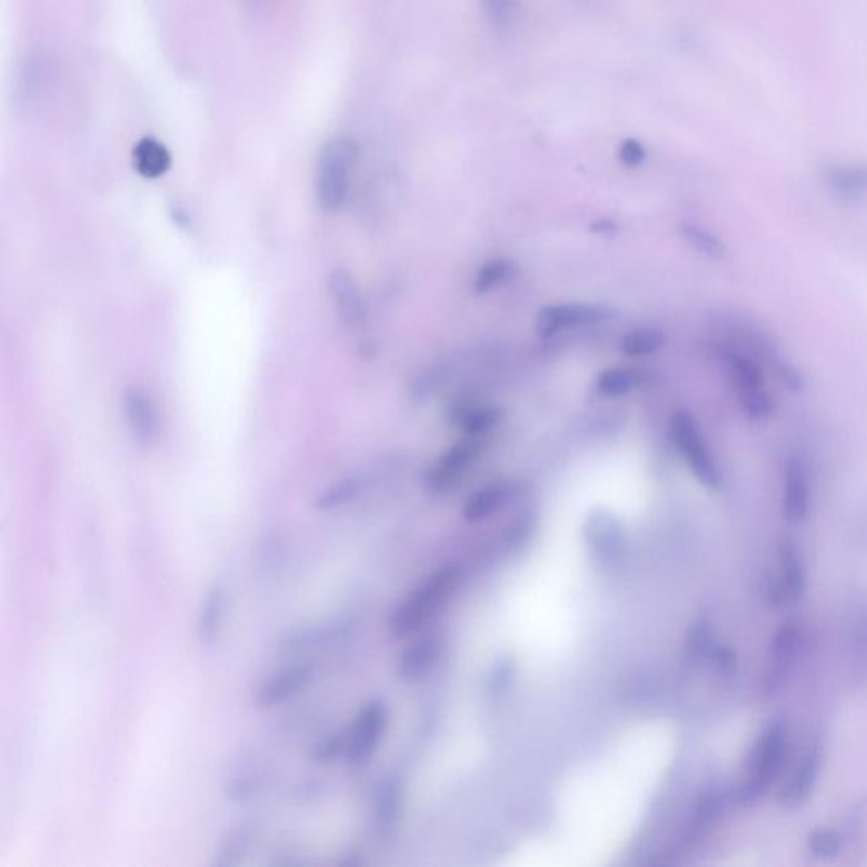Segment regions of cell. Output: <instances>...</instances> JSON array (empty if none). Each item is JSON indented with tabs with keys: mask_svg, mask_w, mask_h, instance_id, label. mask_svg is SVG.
Wrapping results in <instances>:
<instances>
[{
	"mask_svg": "<svg viewBox=\"0 0 867 867\" xmlns=\"http://www.w3.org/2000/svg\"><path fill=\"white\" fill-rule=\"evenodd\" d=\"M358 158V142L348 136L331 139L320 151L316 171V196L323 212L341 209L348 197Z\"/></svg>",
	"mask_w": 867,
	"mask_h": 867,
	"instance_id": "6da1fadb",
	"label": "cell"
},
{
	"mask_svg": "<svg viewBox=\"0 0 867 867\" xmlns=\"http://www.w3.org/2000/svg\"><path fill=\"white\" fill-rule=\"evenodd\" d=\"M807 585V569L800 549L791 540H785L779 548V571L776 578L775 597L779 601H797Z\"/></svg>",
	"mask_w": 867,
	"mask_h": 867,
	"instance_id": "9a60e30c",
	"label": "cell"
},
{
	"mask_svg": "<svg viewBox=\"0 0 867 867\" xmlns=\"http://www.w3.org/2000/svg\"><path fill=\"white\" fill-rule=\"evenodd\" d=\"M808 849L820 859L837 856L843 849V836L833 828H820V830H815L808 839Z\"/></svg>",
	"mask_w": 867,
	"mask_h": 867,
	"instance_id": "f546056e",
	"label": "cell"
},
{
	"mask_svg": "<svg viewBox=\"0 0 867 867\" xmlns=\"http://www.w3.org/2000/svg\"><path fill=\"white\" fill-rule=\"evenodd\" d=\"M136 171L144 178H160L171 167V155L153 138H142L132 151Z\"/></svg>",
	"mask_w": 867,
	"mask_h": 867,
	"instance_id": "44dd1931",
	"label": "cell"
},
{
	"mask_svg": "<svg viewBox=\"0 0 867 867\" xmlns=\"http://www.w3.org/2000/svg\"><path fill=\"white\" fill-rule=\"evenodd\" d=\"M458 585V571L456 569H442L430 576L429 580L407 598L391 616L390 630L395 636H407L413 630L420 629L426 620L438 614L439 608L451 598Z\"/></svg>",
	"mask_w": 867,
	"mask_h": 867,
	"instance_id": "3957f363",
	"label": "cell"
},
{
	"mask_svg": "<svg viewBox=\"0 0 867 867\" xmlns=\"http://www.w3.org/2000/svg\"><path fill=\"white\" fill-rule=\"evenodd\" d=\"M434 659L432 647L427 644H417V646L410 647L409 652L402 658L400 668H402L403 676H417L420 671L426 669L427 665H430Z\"/></svg>",
	"mask_w": 867,
	"mask_h": 867,
	"instance_id": "1f68e13d",
	"label": "cell"
},
{
	"mask_svg": "<svg viewBox=\"0 0 867 867\" xmlns=\"http://www.w3.org/2000/svg\"><path fill=\"white\" fill-rule=\"evenodd\" d=\"M681 236L695 251L701 252V255L711 258V260H726L727 255H729L724 241L718 236H715L714 232L700 228V226L682 225Z\"/></svg>",
	"mask_w": 867,
	"mask_h": 867,
	"instance_id": "484cf974",
	"label": "cell"
},
{
	"mask_svg": "<svg viewBox=\"0 0 867 867\" xmlns=\"http://www.w3.org/2000/svg\"><path fill=\"white\" fill-rule=\"evenodd\" d=\"M646 371L636 368H610L598 378V390L607 397H620L646 383Z\"/></svg>",
	"mask_w": 867,
	"mask_h": 867,
	"instance_id": "d4e9b609",
	"label": "cell"
},
{
	"mask_svg": "<svg viewBox=\"0 0 867 867\" xmlns=\"http://www.w3.org/2000/svg\"><path fill=\"white\" fill-rule=\"evenodd\" d=\"M387 726L388 708L383 701L365 705L346 736V761L351 766L368 765L383 740Z\"/></svg>",
	"mask_w": 867,
	"mask_h": 867,
	"instance_id": "8992f818",
	"label": "cell"
},
{
	"mask_svg": "<svg viewBox=\"0 0 867 867\" xmlns=\"http://www.w3.org/2000/svg\"><path fill=\"white\" fill-rule=\"evenodd\" d=\"M480 451V441L474 436L451 446L429 469L427 484L436 491L449 490L462 477L466 469L474 465Z\"/></svg>",
	"mask_w": 867,
	"mask_h": 867,
	"instance_id": "30bf717a",
	"label": "cell"
},
{
	"mask_svg": "<svg viewBox=\"0 0 867 867\" xmlns=\"http://www.w3.org/2000/svg\"><path fill=\"white\" fill-rule=\"evenodd\" d=\"M849 676L856 686L867 682V604L857 614L850 636Z\"/></svg>",
	"mask_w": 867,
	"mask_h": 867,
	"instance_id": "7402d4cb",
	"label": "cell"
},
{
	"mask_svg": "<svg viewBox=\"0 0 867 867\" xmlns=\"http://www.w3.org/2000/svg\"><path fill=\"white\" fill-rule=\"evenodd\" d=\"M666 338L659 329H637L624 338L622 351L627 356H649L665 346Z\"/></svg>",
	"mask_w": 867,
	"mask_h": 867,
	"instance_id": "4316f807",
	"label": "cell"
},
{
	"mask_svg": "<svg viewBox=\"0 0 867 867\" xmlns=\"http://www.w3.org/2000/svg\"><path fill=\"white\" fill-rule=\"evenodd\" d=\"M824 766V744L814 740L805 750L801 761L793 773L791 779L783 791L781 800L785 807L798 808L811 797Z\"/></svg>",
	"mask_w": 867,
	"mask_h": 867,
	"instance_id": "7c38bea8",
	"label": "cell"
},
{
	"mask_svg": "<svg viewBox=\"0 0 867 867\" xmlns=\"http://www.w3.org/2000/svg\"><path fill=\"white\" fill-rule=\"evenodd\" d=\"M229 591L225 584L210 585L200 605L196 634L200 646L212 647L225 632L228 617Z\"/></svg>",
	"mask_w": 867,
	"mask_h": 867,
	"instance_id": "5bb4252c",
	"label": "cell"
},
{
	"mask_svg": "<svg viewBox=\"0 0 867 867\" xmlns=\"http://www.w3.org/2000/svg\"><path fill=\"white\" fill-rule=\"evenodd\" d=\"M730 370L736 378L740 406L749 419L765 422L773 416L775 403L766 390L765 375L756 359L740 351L727 352Z\"/></svg>",
	"mask_w": 867,
	"mask_h": 867,
	"instance_id": "5b68a950",
	"label": "cell"
},
{
	"mask_svg": "<svg viewBox=\"0 0 867 867\" xmlns=\"http://www.w3.org/2000/svg\"><path fill=\"white\" fill-rule=\"evenodd\" d=\"M580 4L587 6V8H591V6L598 4L600 0H578Z\"/></svg>",
	"mask_w": 867,
	"mask_h": 867,
	"instance_id": "e575fe53",
	"label": "cell"
},
{
	"mask_svg": "<svg viewBox=\"0 0 867 867\" xmlns=\"http://www.w3.org/2000/svg\"><path fill=\"white\" fill-rule=\"evenodd\" d=\"M267 788V773L255 765L241 766L229 775L225 783V795L232 804H246L260 797Z\"/></svg>",
	"mask_w": 867,
	"mask_h": 867,
	"instance_id": "ffe728a7",
	"label": "cell"
},
{
	"mask_svg": "<svg viewBox=\"0 0 867 867\" xmlns=\"http://www.w3.org/2000/svg\"><path fill=\"white\" fill-rule=\"evenodd\" d=\"M614 316H616L614 309H610L608 306H600V303L548 306L540 310L539 316H537L536 329L540 338H551L561 329L607 322Z\"/></svg>",
	"mask_w": 867,
	"mask_h": 867,
	"instance_id": "ba28073f",
	"label": "cell"
},
{
	"mask_svg": "<svg viewBox=\"0 0 867 867\" xmlns=\"http://www.w3.org/2000/svg\"><path fill=\"white\" fill-rule=\"evenodd\" d=\"M644 158H646V150L637 139H627L622 142L619 150V160L622 161V165L629 168L639 167Z\"/></svg>",
	"mask_w": 867,
	"mask_h": 867,
	"instance_id": "d6a6232c",
	"label": "cell"
},
{
	"mask_svg": "<svg viewBox=\"0 0 867 867\" xmlns=\"http://www.w3.org/2000/svg\"><path fill=\"white\" fill-rule=\"evenodd\" d=\"M252 843H255V830L249 825L241 824L229 828L213 850V866H239L251 850Z\"/></svg>",
	"mask_w": 867,
	"mask_h": 867,
	"instance_id": "ac0fdd59",
	"label": "cell"
},
{
	"mask_svg": "<svg viewBox=\"0 0 867 867\" xmlns=\"http://www.w3.org/2000/svg\"><path fill=\"white\" fill-rule=\"evenodd\" d=\"M313 678H316V668L312 662H292L261 681L255 691L252 704L260 710H273L303 694Z\"/></svg>",
	"mask_w": 867,
	"mask_h": 867,
	"instance_id": "52a82bcc",
	"label": "cell"
},
{
	"mask_svg": "<svg viewBox=\"0 0 867 867\" xmlns=\"http://www.w3.org/2000/svg\"><path fill=\"white\" fill-rule=\"evenodd\" d=\"M588 539L594 549H597L605 558L617 555L624 546L622 527L616 517L608 512H594L587 522Z\"/></svg>",
	"mask_w": 867,
	"mask_h": 867,
	"instance_id": "d6986e66",
	"label": "cell"
},
{
	"mask_svg": "<svg viewBox=\"0 0 867 867\" xmlns=\"http://www.w3.org/2000/svg\"><path fill=\"white\" fill-rule=\"evenodd\" d=\"M671 432L679 455L682 456L695 478L708 490H718L724 484L720 468L705 442L697 420L685 410H678L672 416Z\"/></svg>",
	"mask_w": 867,
	"mask_h": 867,
	"instance_id": "277c9868",
	"label": "cell"
},
{
	"mask_svg": "<svg viewBox=\"0 0 867 867\" xmlns=\"http://www.w3.org/2000/svg\"><path fill=\"white\" fill-rule=\"evenodd\" d=\"M516 265L512 261L505 260V258H495V260L487 261L478 271L477 280H475V292L487 293L491 288L497 285L504 283L507 278L512 277Z\"/></svg>",
	"mask_w": 867,
	"mask_h": 867,
	"instance_id": "f1b7e54d",
	"label": "cell"
},
{
	"mask_svg": "<svg viewBox=\"0 0 867 867\" xmlns=\"http://www.w3.org/2000/svg\"><path fill=\"white\" fill-rule=\"evenodd\" d=\"M358 494V484L355 480H342L332 485L320 495L317 507L322 510H332L351 501Z\"/></svg>",
	"mask_w": 867,
	"mask_h": 867,
	"instance_id": "4dcf8cb0",
	"label": "cell"
},
{
	"mask_svg": "<svg viewBox=\"0 0 867 867\" xmlns=\"http://www.w3.org/2000/svg\"><path fill=\"white\" fill-rule=\"evenodd\" d=\"M789 749V730L783 720H775L763 730L750 756L749 775L743 786V797L756 801L765 797L781 771Z\"/></svg>",
	"mask_w": 867,
	"mask_h": 867,
	"instance_id": "7a4b0ae2",
	"label": "cell"
},
{
	"mask_svg": "<svg viewBox=\"0 0 867 867\" xmlns=\"http://www.w3.org/2000/svg\"><path fill=\"white\" fill-rule=\"evenodd\" d=\"M452 419L468 436L477 438L500 423L501 412L491 406H458L452 410Z\"/></svg>",
	"mask_w": 867,
	"mask_h": 867,
	"instance_id": "603a6c76",
	"label": "cell"
},
{
	"mask_svg": "<svg viewBox=\"0 0 867 867\" xmlns=\"http://www.w3.org/2000/svg\"><path fill=\"white\" fill-rule=\"evenodd\" d=\"M591 229H594V231H597V232L616 231V225H614V222L607 221V219H605V221L595 222V225L591 226Z\"/></svg>",
	"mask_w": 867,
	"mask_h": 867,
	"instance_id": "836d02e7",
	"label": "cell"
},
{
	"mask_svg": "<svg viewBox=\"0 0 867 867\" xmlns=\"http://www.w3.org/2000/svg\"><path fill=\"white\" fill-rule=\"evenodd\" d=\"M798 642H800L798 622L789 620L783 624L771 644L768 671H766V690L776 691L781 688L797 658Z\"/></svg>",
	"mask_w": 867,
	"mask_h": 867,
	"instance_id": "4fadbf2b",
	"label": "cell"
},
{
	"mask_svg": "<svg viewBox=\"0 0 867 867\" xmlns=\"http://www.w3.org/2000/svg\"><path fill=\"white\" fill-rule=\"evenodd\" d=\"M329 293L341 319L356 328L367 319V307L355 277L345 268H336L329 277Z\"/></svg>",
	"mask_w": 867,
	"mask_h": 867,
	"instance_id": "2e32d148",
	"label": "cell"
},
{
	"mask_svg": "<svg viewBox=\"0 0 867 867\" xmlns=\"http://www.w3.org/2000/svg\"><path fill=\"white\" fill-rule=\"evenodd\" d=\"M824 183L837 199L856 202L867 197L866 165L836 163L824 170Z\"/></svg>",
	"mask_w": 867,
	"mask_h": 867,
	"instance_id": "e0dca14e",
	"label": "cell"
},
{
	"mask_svg": "<svg viewBox=\"0 0 867 867\" xmlns=\"http://www.w3.org/2000/svg\"><path fill=\"white\" fill-rule=\"evenodd\" d=\"M124 412L129 427L136 438L151 442L160 436L161 416L157 400L142 387H131L124 391Z\"/></svg>",
	"mask_w": 867,
	"mask_h": 867,
	"instance_id": "8fae6325",
	"label": "cell"
},
{
	"mask_svg": "<svg viewBox=\"0 0 867 867\" xmlns=\"http://www.w3.org/2000/svg\"><path fill=\"white\" fill-rule=\"evenodd\" d=\"M520 0H481V11L497 31L512 28L519 16Z\"/></svg>",
	"mask_w": 867,
	"mask_h": 867,
	"instance_id": "83f0119b",
	"label": "cell"
},
{
	"mask_svg": "<svg viewBox=\"0 0 867 867\" xmlns=\"http://www.w3.org/2000/svg\"><path fill=\"white\" fill-rule=\"evenodd\" d=\"M810 468L804 456L791 455L783 469V514L789 522H804L810 512Z\"/></svg>",
	"mask_w": 867,
	"mask_h": 867,
	"instance_id": "9c48e42d",
	"label": "cell"
},
{
	"mask_svg": "<svg viewBox=\"0 0 867 867\" xmlns=\"http://www.w3.org/2000/svg\"><path fill=\"white\" fill-rule=\"evenodd\" d=\"M510 494H512V487H510V485H488L484 490L477 491V494L471 497V500L466 504V519L475 522V520L485 519V517L491 516V514L497 512L500 507H504L505 501L509 500Z\"/></svg>",
	"mask_w": 867,
	"mask_h": 867,
	"instance_id": "cb8c5ba5",
	"label": "cell"
}]
</instances>
